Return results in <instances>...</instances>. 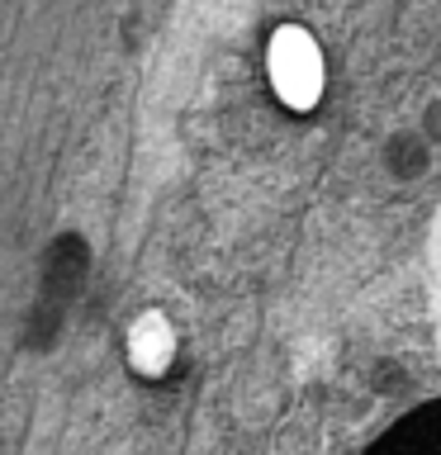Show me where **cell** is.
<instances>
[{"label":"cell","instance_id":"obj_1","mask_svg":"<svg viewBox=\"0 0 441 455\" xmlns=\"http://www.w3.org/2000/svg\"><path fill=\"white\" fill-rule=\"evenodd\" d=\"M365 455H441V403H427L394 422Z\"/></svg>","mask_w":441,"mask_h":455},{"label":"cell","instance_id":"obj_2","mask_svg":"<svg viewBox=\"0 0 441 455\" xmlns=\"http://www.w3.org/2000/svg\"><path fill=\"white\" fill-rule=\"evenodd\" d=\"M427 290H432V323L441 347V209L432 213V233H427Z\"/></svg>","mask_w":441,"mask_h":455}]
</instances>
